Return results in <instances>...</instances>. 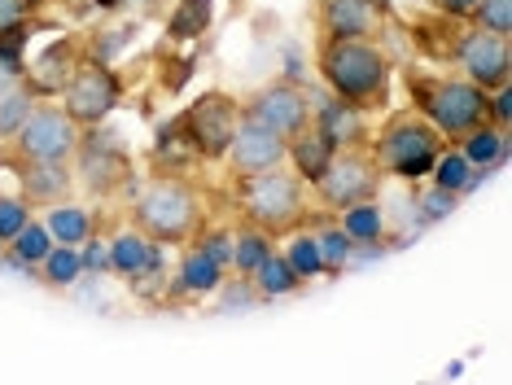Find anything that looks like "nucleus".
<instances>
[{
  "mask_svg": "<svg viewBox=\"0 0 512 385\" xmlns=\"http://www.w3.org/2000/svg\"><path fill=\"white\" fill-rule=\"evenodd\" d=\"M316 70L337 101L377 114L390 105V57L377 40H337L316 35Z\"/></svg>",
  "mask_w": 512,
  "mask_h": 385,
  "instance_id": "obj_1",
  "label": "nucleus"
},
{
  "mask_svg": "<svg viewBox=\"0 0 512 385\" xmlns=\"http://www.w3.org/2000/svg\"><path fill=\"white\" fill-rule=\"evenodd\" d=\"M403 88H407V97H412V110L425 114L447 145H456L460 136L491 123V92L469 84L464 75H438V70L407 66Z\"/></svg>",
  "mask_w": 512,
  "mask_h": 385,
  "instance_id": "obj_2",
  "label": "nucleus"
},
{
  "mask_svg": "<svg viewBox=\"0 0 512 385\" xmlns=\"http://www.w3.org/2000/svg\"><path fill=\"white\" fill-rule=\"evenodd\" d=\"M132 219L149 241L189 245L197 232L206 228V206H202V193H197L184 175H176V171L162 175L158 171V175H149V184L136 193Z\"/></svg>",
  "mask_w": 512,
  "mask_h": 385,
  "instance_id": "obj_3",
  "label": "nucleus"
},
{
  "mask_svg": "<svg viewBox=\"0 0 512 385\" xmlns=\"http://www.w3.org/2000/svg\"><path fill=\"white\" fill-rule=\"evenodd\" d=\"M232 197H237V210H241V219H246V228H259L272 241L311 224L307 184L289 167H272V171L246 175V180H232Z\"/></svg>",
  "mask_w": 512,
  "mask_h": 385,
  "instance_id": "obj_4",
  "label": "nucleus"
},
{
  "mask_svg": "<svg viewBox=\"0 0 512 385\" xmlns=\"http://www.w3.org/2000/svg\"><path fill=\"white\" fill-rule=\"evenodd\" d=\"M368 149L386 175L412 184V180H425V175L434 171V162H438L442 149H447V140L438 136V127L429 123L425 114H416L412 105H407V110L390 114L386 127L368 140Z\"/></svg>",
  "mask_w": 512,
  "mask_h": 385,
  "instance_id": "obj_5",
  "label": "nucleus"
},
{
  "mask_svg": "<svg viewBox=\"0 0 512 385\" xmlns=\"http://www.w3.org/2000/svg\"><path fill=\"white\" fill-rule=\"evenodd\" d=\"M171 127H176V136L189 145L193 158L219 162L228 154L237 127H241V101L211 88V92H202V97H193L189 105H184L176 119H171Z\"/></svg>",
  "mask_w": 512,
  "mask_h": 385,
  "instance_id": "obj_6",
  "label": "nucleus"
},
{
  "mask_svg": "<svg viewBox=\"0 0 512 385\" xmlns=\"http://www.w3.org/2000/svg\"><path fill=\"white\" fill-rule=\"evenodd\" d=\"M381 184H386V171L377 167L368 145H346L329 158V167L320 171V180L311 184L320 197V206L329 215H342L346 206H359V202H372L381 197Z\"/></svg>",
  "mask_w": 512,
  "mask_h": 385,
  "instance_id": "obj_7",
  "label": "nucleus"
},
{
  "mask_svg": "<svg viewBox=\"0 0 512 385\" xmlns=\"http://www.w3.org/2000/svg\"><path fill=\"white\" fill-rule=\"evenodd\" d=\"M123 79H119V70H114L110 62H101L97 53L92 57H79L75 70L66 75V84H62V110L71 114V119L84 127H97V123H106L114 110L123 105Z\"/></svg>",
  "mask_w": 512,
  "mask_h": 385,
  "instance_id": "obj_8",
  "label": "nucleus"
},
{
  "mask_svg": "<svg viewBox=\"0 0 512 385\" xmlns=\"http://www.w3.org/2000/svg\"><path fill=\"white\" fill-rule=\"evenodd\" d=\"M79 136H84V127H79L71 114L62 110V105L53 101H36L27 110V119L14 136L5 140V154H18V158H49V162H71L79 154Z\"/></svg>",
  "mask_w": 512,
  "mask_h": 385,
  "instance_id": "obj_9",
  "label": "nucleus"
},
{
  "mask_svg": "<svg viewBox=\"0 0 512 385\" xmlns=\"http://www.w3.org/2000/svg\"><path fill=\"white\" fill-rule=\"evenodd\" d=\"M241 114L289 140L311 123V92L302 84H294V79H272V84L254 88L250 97L241 101Z\"/></svg>",
  "mask_w": 512,
  "mask_h": 385,
  "instance_id": "obj_10",
  "label": "nucleus"
},
{
  "mask_svg": "<svg viewBox=\"0 0 512 385\" xmlns=\"http://www.w3.org/2000/svg\"><path fill=\"white\" fill-rule=\"evenodd\" d=\"M285 149H289L285 136H276L272 127H263V123H254V119L241 114V127H237V136H232V145L224 154L228 180H246V175L285 167Z\"/></svg>",
  "mask_w": 512,
  "mask_h": 385,
  "instance_id": "obj_11",
  "label": "nucleus"
},
{
  "mask_svg": "<svg viewBox=\"0 0 512 385\" xmlns=\"http://www.w3.org/2000/svg\"><path fill=\"white\" fill-rule=\"evenodd\" d=\"M0 167H9L22 184V202L27 206H62L71 197L75 180H71V167L66 162H49V158H18V154H5L0 149Z\"/></svg>",
  "mask_w": 512,
  "mask_h": 385,
  "instance_id": "obj_12",
  "label": "nucleus"
},
{
  "mask_svg": "<svg viewBox=\"0 0 512 385\" xmlns=\"http://www.w3.org/2000/svg\"><path fill=\"white\" fill-rule=\"evenodd\" d=\"M316 22L320 35L337 40H372L381 22V9L372 0H316Z\"/></svg>",
  "mask_w": 512,
  "mask_h": 385,
  "instance_id": "obj_13",
  "label": "nucleus"
},
{
  "mask_svg": "<svg viewBox=\"0 0 512 385\" xmlns=\"http://www.w3.org/2000/svg\"><path fill=\"white\" fill-rule=\"evenodd\" d=\"M106 254H110V272L132 280V285H141V280H149V276H162V245L149 241L141 228L119 232V237L106 245Z\"/></svg>",
  "mask_w": 512,
  "mask_h": 385,
  "instance_id": "obj_14",
  "label": "nucleus"
},
{
  "mask_svg": "<svg viewBox=\"0 0 512 385\" xmlns=\"http://www.w3.org/2000/svg\"><path fill=\"white\" fill-rule=\"evenodd\" d=\"M364 119H368L364 110H355V105L337 101L333 92H329V97H320V101H311V123H320L337 149H346V145H368L372 136H368Z\"/></svg>",
  "mask_w": 512,
  "mask_h": 385,
  "instance_id": "obj_15",
  "label": "nucleus"
},
{
  "mask_svg": "<svg viewBox=\"0 0 512 385\" xmlns=\"http://www.w3.org/2000/svg\"><path fill=\"white\" fill-rule=\"evenodd\" d=\"M337 154V145L329 140L320 123H307L298 136H289V149H285V162H294V175L302 184H316L320 171L329 167V158Z\"/></svg>",
  "mask_w": 512,
  "mask_h": 385,
  "instance_id": "obj_16",
  "label": "nucleus"
},
{
  "mask_svg": "<svg viewBox=\"0 0 512 385\" xmlns=\"http://www.w3.org/2000/svg\"><path fill=\"white\" fill-rule=\"evenodd\" d=\"M224 276H228V267L219 259H211V254H206L197 241L184 245V259H180V272H176V289H180V294H189V298L215 294V289L224 285Z\"/></svg>",
  "mask_w": 512,
  "mask_h": 385,
  "instance_id": "obj_17",
  "label": "nucleus"
},
{
  "mask_svg": "<svg viewBox=\"0 0 512 385\" xmlns=\"http://www.w3.org/2000/svg\"><path fill=\"white\" fill-rule=\"evenodd\" d=\"M246 285L254 289V298H285V294H298L307 280H302L294 267H289L285 254L272 250V254H267V259L246 276Z\"/></svg>",
  "mask_w": 512,
  "mask_h": 385,
  "instance_id": "obj_18",
  "label": "nucleus"
},
{
  "mask_svg": "<svg viewBox=\"0 0 512 385\" xmlns=\"http://www.w3.org/2000/svg\"><path fill=\"white\" fill-rule=\"evenodd\" d=\"M456 149L473 162L477 171L486 175V171H495V167H504V162H508V132H504V127L482 123L477 132L460 136V140H456Z\"/></svg>",
  "mask_w": 512,
  "mask_h": 385,
  "instance_id": "obj_19",
  "label": "nucleus"
},
{
  "mask_svg": "<svg viewBox=\"0 0 512 385\" xmlns=\"http://www.w3.org/2000/svg\"><path fill=\"white\" fill-rule=\"evenodd\" d=\"M337 228L351 237V245H377L386 241V210L381 202L372 197V202H359V206H346L342 215H337Z\"/></svg>",
  "mask_w": 512,
  "mask_h": 385,
  "instance_id": "obj_20",
  "label": "nucleus"
},
{
  "mask_svg": "<svg viewBox=\"0 0 512 385\" xmlns=\"http://www.w3.org/2000/svg\"><path fill=\"white\" fill-rule=\"evenodd\" d=\"M44 228H49V237L57 245H84L97 224H92V210L75 206V202H62V206H49V219H44Z\"/></svg>",
  "mask_w": 512,
  "mask_h": 385,
  "instance_id": "obj_21",
  "label": "nucleus"
},
{
  "mask_svg": "<svg viewBox=\"0 0 512 385\" xmlns=\"http://www.w3.org/2000/svg\"><path fill=\"white\" fill-rule=\"evenodd\" d=\"M316 245H320V263H324V276H337L346 263H351V254H355V245H351V237H346L342 228H337V215H324L316 219Z\"/></svg>",
  "mask_w": 512,
  "mask_h": 385,
  "instance_id": "obj_22",
  "label": "nucleus"
},
{
  "mask_svg": "<svg viewBox=\"0 0 512 385\" xmlns=\"http://www.w3.org/2000/svg\"><path fill=\"white\" fill-rule=\"evenodd\" d=\"M429 175H434V184H438V189H447V193H469L473 184L482 180V171H477L456 145L442 149L438 162H434V171H429Z\"/></svg>",
  "mask_w": 512,
  "mask_h": 385,
  "instance_id": "obj_23",
  "label": "nucleus"
},
{
  "mask_svg": "<svg viewBox=\"0 0 512 385\" xmlns=\"http://www.w3.org/2000/svg\"><path fill=\"white\" fill-rule=\"evenodd\" d=\"M53 245H57V241L49 237V228L36 224V219H27V228H22L18 237L5 245V259L14 263V267H27V272H36L40 259L53 250Z\"/></svg>",
  "mask_w": 512,
  "mask_h": 385,
  "instance_id": "obj_24",
  "label": "nucleus"
},
{
  "mask_svg": "<svg viewBox=\"0 0 512 385\" xmlns=\"http://www.w3.org/2000/svg\"><path fill=\"white\" fill-rule=\"evenodd\" d=\"M36 276L49 289H71L79 276H84V259H79V245H53L49 254L40 259Z\"/></svg>",
  "mask_w": 512,
  "mask_h": 385,
  "instance_id": "obj_25",
  "label": "nucleus"
},
{
  "mask_svg": "<svg viewBox=\"0 0 512 385\" xmlns=\"http://www.w3.org/2000/svg\"><path fill=\"white\" fill-rule=\"evenodd\" d=\"M211 14H215V0H180L167 18V35L171 40H202V31L211 27Z\"/></svg>",
  "mask_w": 512,
  "mask_h": 385,
  "instance_id": "obj_26",
  "label": "nucleus"
},
{
  "mask_svg": "<svg viewBox=\"0 0 512 385\" xmlns=\"http://www.w3.org/2000/svg\"><path fill=\"white\" fill-rule=\"evenodd\" d=\"M272 250H276L272 237H267V232H259V228H241V232H232V267H228V272H237L241 280H246Z\"/></svg>",
  "mask_w": 512,
  "mask_h": 385,
  "instance_id": "obj_27",
  "label": "nucleus"
},
{
  "mask_svg": "<svg viewBox=\"0 0 512 385\" xmlns=\"http://www.w3.org/2000/svg\"><path fill=\"white\" fill-rule=\"evenodd\" d=\"M40 101V92L27 84V79H18L14 88H0V145H5L9 136L22 127V119H27V110Z\"/></svg>",
  "mask_w": 512,
  "mask_h": 385,
  "instance_id": "obj_28",
  "label": "nucleus"
},
{
  "mask_svg": "<svg viewBox=\"0 0 512 385\" xmlns=\"http://www.w3.org/2000/svg\"><path fill=\"white\" fill-rule=\"evenodd\" d=\"M285 259H289V267H294V272H298L302 280H316V276H324L316 232H307V228H294V237H289V245H285Z\"/></svg>",
  "mask_w": 512,
  "mask_h": 385,
  "instance_id": "obj_29",
  "label": "nucleus"
},
{
  "mask_svg": "<svg viewBox=\"0 0 512 385\" xmlns=\"http://www.w3.org/2000/svg\"><path fill=\"white\" fill-rule=\"evenodd\" d=\"M482 31H495V35H512V0H477L473 14L464 18Z\"/></svg>",
  "mask_w": 512,
  "mask_h": 385,
  "instance_id": "obj_30",
  "label": "nucleus"
},
{
  "mask_svg": "<svg viewBox=\"0 0 512 385\" xmlns=\"http://www.w3.org/2000/svg\"><path fill=\"white\" fill-rule=\"evenodd\" d=\"M27 219H31V206L22 197H0V245L14 241L27 228Z\"/></svg>",
  "mask_w": 512,
  "mask_h": 385,
  "instance_id": "obj_31",
  "label": "nucleus"
},
{
  "mask_svg": "<svg viewBox=\"0 0 512 385\" xmlns=\"http://www.w3.org/2000/svg\"><path fill=\"white\" fill-rule=\"evenodd\" d=\"M460 206V193H447V189H434V193H425L421 202H416V210H421V219L425 224H434V219L442 215H451V210Z\"/></svg>",
  "mask_w": 512,
  "mask_h": 385,
  "instance_id": "obj_32",
  "label": "nucleus"
},
{
  "mask_svg": "<svg viewBox=\"0 0 512 385\" xmlns=\"http://www.w3.org/2000/svg\"><path fill=\"white\" fill-rule=\"evenodd\" d=\"M508 123H512V92L504 84V88H491V127H504L508 132Z\"/></svg>",
  "mask_w": 512,
  "mask_h": 385,
  "instance_id": "obj_33",
  "label": "nucleus"
},
{
  "mask_svg": "<svg viewBox=\"0 0 512 385\" xmlns=\"http://www.w3.org/2000/svg\"><path fill=\"white\" fill-rule=\"evenodd\" d=\"M79 259H84V272H110V254H106V245L97 241V232L84 241V254H79Z\"/></svg>",
  "mask_w": 512,
  "mask_h": 385,
  "instance_id": "obj_34",
  "label": "nucleus"
},
{
  "mask_svg": "<svg viewBox=\"0 0 512 385\" xmlns=\"http://www.w3.org/2000/svg\"><path fill=\"white\" fill-rule=\"evenodd\" d=\"M27 18H31V9L22 5V0H0V31L18 27V22H27Z\"/></svg>",
  "mask_w": 512,
  "mask_h": 385,
  "instance_id": "obj_35",
  "label": "nucleus"
},
{
  "mask_svg": "<svg viewBox=\"0 0 512 385\" xmlns=\"http://www.w3.org/2000/svg\"><path fill=\"white\" fill-rule=\"evenodd\" d=\"M434 5V14H447V18H469L477 0H429Z\"/></svg>",
  "mask_w": 512,
  "mask_h": 385,
  "instance_id": "obj_36",
  "label": "nucleus"
},
{
  "mask_svg": "<svg viewBox=\"0 0 512 385\" xmlns=\"http://www.w3.org/2000/svg\"><path fill=\"white\" fill-rule=\"evenodd\" d=\"M22 75H27V70H22L18 62H9V57L5 53H0V88H14L18 84V79Z\"/></svg>",
  "mask_w": 512,
  "mask_h": 385,
  "instance_id": "obj_37",
  "label": "nucleus"
},
{
  "mask_svg": "<svg viewBox=\"0 0 512 385\" xmlns=\"http://www.w3.org/2000/svg\"><path fill=\"white\" fill-rule=\"evenodd\" d=\"M22 5L31 9V14H40V9H49V5H57V0H22Z\"/></svg>",
  "mask_w": 512,
  "mask_h": 385,
  "instance_id": "obj_38",
  "label": "nucleus"
},
{
  "mask_svg": "<svg viewBox=\"0 0 512 385\" xmlns=\"http://www.w3.org/2000/svg\"><path fill=\"white\" fill-rule=\"evenodd\" d=\"M0 254H5V245H0Z\"/></svg>",
  "mask_w": 512,
  "mask_h": 385,
  "instance_id": "obj_39",
  "label": "nucleus"
}]
</instances>
